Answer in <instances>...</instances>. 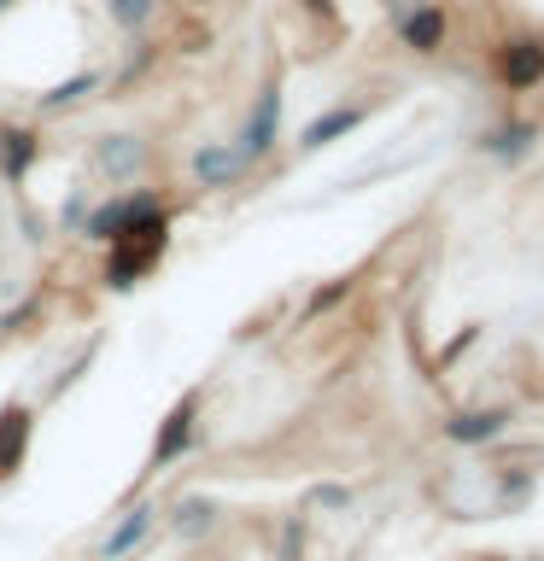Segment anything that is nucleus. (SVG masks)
Wrapping results in <instances>:
<instances>
[{"label": "nucleus", "instance_id": "obj_1", "mask_svg": "<svg viewBox=\"0 0 544 561\" xmlns=\"http://www.w3.org/2000/svg\"><path fill=\"white\" fill-rule=\"evenodd\" d=\"M152 217H165V199H158V187L112 193V199L88 205V217H82V240H94V245H112V240L135 234V228H140V222H152Z\"/></svg>", "mask_w": 544, "mask_h": 561}, {"label": "nucleus", "instance_id": "obj_19", "mask_svg": "<svg viewBox=\"0 0 544 561\" xmlns=\"http://www.w3.org/2000/svg\"><path fill=\"white\" fill-rule=\"evenodd\" d=\"M416 7H433V0H393V18H404V12H416Z\"/></svg>", "mask_w": 544, "mask_h": 561}, {"label": "nucleus", "instance_id": "obj_12", "mask_svg": "<svg viewBox=\"0 0 544 561\" xmlns=\"http://www.w3.org/2000/svg\"><path fill=\"white\" fill-rule=\"evenodd\" d=\"M140 140H129V135H117V140H100V170L112 175V182L123 187V182H135V170H140Z\"/></svg>", "mask_w": 544, "mask_h": 561}, {"label": "nucleus", "instance_id": "obj_9", "mask_svg": "<svg viewBox=\"0 0 544 561\" xmlns=\"http://www.w3.org/2000/svg\"><path fill=\"white\" fill-rule=\"evenodd\" d=\"M398 35H404V47H416V53H439V42H445V12H439V7L404 12L398 18Z\"/></svg>", "mask_w": 544, "mask_h": 561}, {"label": "nucleus", "instance_id": "obj_10", "mask_svg": "<svg viewBox=\"0 0 544 561\" xmlns=\"http://www.w3.org/2000/svg\"><path fill=\"white\" fill-rule=\"evenodd\" d=\"M358 123H363V105H333V112H322L316 123H305V135H298V147H305V152H316V147H328V140L351 135Z\"/></svg>", "mask_w": 544, "mask_h": 561}, {"label": "nucleus", "instance_id": "obj_15", "mask_svg": "<svg viewBox=\"0 0 544 561\" xmlns=\"http://www.w3.org/2000/svg\"><path fill=\"white\" fill-rule=\"evenodd\" d=\"M105 7V18H112L117 30H129V35H140L152 24V12H158V0H100Z\"/></svg>", "mask_w": 544, "mask_h": 561}, {"label": "nucleus", "instance_id": "obj_3", "mask_svg": "<svg viewBox=\"0 0 544 561\" xmlns=\"http://www.w3.org/2000/svg\"><path fill=\"white\" fill-rule=\"evenodd\" d=\"M275 135H281V94H275V88H258L252 112H246L240 135H235V152L246 158V170L263 164V158L275 152Z\"/></svg>", "mask_w": 544, "mask_h": 561}, {"label": "nucleus", "instance_id": "obj_20", "mask_svg": "<svg viewBox=\"0 0 544 561\" xmlns=\"http://www.w3.org/2000/svg\"><path fill=\"white\" fill-rule=\"evenodd\" d=\"M7 7H18V0H0V12H7Z\"/></svg>", "mask_w": 544, "mask_h": 561}, {"label": "nucleus", "instance_id": "obj_18", "mask_svg": "<svg viewBox=\"0 0 544 561\" xmlns=\"http://www.w3.org/2000/svg\"><path fill=\"white\" fill-rule=\"evenodd\" d=\"M82 217H88V199H82V193H70V199L59 205V222H65V228H77V234H82Z\"/></svg>", "mask_w": 544, "mask_h": 561}, {"label": "nucleus", "instance_id": "obj_2", "mask_svg": "<svg viewBox=\"0 0 544 561\" xmlns=\"http://www.w3.org/2000/svg\"><path fill=\"white\" fill-rule=\"evenodd\" d=\"M165 245H170V210L152 217V222H140L135 234L105 245V287H135V280L165 257Z\"/></svg>", "mask_w": 544, "mask_h": 561}, {"label": "nucleus", "instance_id": "obj_16", "mask_svg": "<svg viewBox=\"0 0 544 561\" xmlns=\"http://www.w3.org/2000/svg\"><path fill=\"white\" fill-rule=\"evenodd\" d=\"M526 147H533V129H526V123H509V129L486 135V152H498V158H521Z\"/></svg>", "mask_w": 544, "mask_h": 561}, {"label": "nucleus", "instance_id": "obj_17", "mask_svg": "<svg viewBox=\"0 0 544 561\" xmlns=\"http://www.w3.org/2000/svg\"><path fill=\"white\" fill-rule=\"evenodd\" d=\"M182 515H188V520H175V533H188V538H193L200 526H211V503H188Z\"/></svg>", "mask_w": 544, "mask_h": 561}, {"label": "nucleus", "instance_id": "obj_11", "mask_svg": "<svg viewBox=\"0 0 544 561\" xmlns=\"http://www.w3.org/2000/svg\"><path fill=\"white\" fill-rule=\"evenodd\" d=\"M24 445H30V410L7 403V410H0V473H12L24 462Z\"/></svg>", "mask_w": 544, "mask_h": 561}, {"label": "nucleus", "instance_id": "obj_8", "mask_svg": "<svg viewBox=\"0 0 544 561\" xmlns=\"http://www.w3.org/2000/svg\"><path fill=\"white\" fill-rule=\"evenodd\" d=\"M35 158H42V135L35 129H0V175L7 182H24Z\"/></svg>", "mask_w": 544, "mask_h": 561}, {"label": "nucleus", "instance_id": "obj_14", "mask_svg": "<svg viewBox=\"0 0 544 561\" xmlns=\"http://www.w3.org/2000/svg\"><path fill=\"white\" fill-rule=\"evenodd\" d=\"M503 421H509L503 410H468V415H456L445 433L456 438V445H480V438H498L503 433Z\"/></svg>", "mask_w": 544, "mask_h": 561}, {"label": "nucleus", "instance_id": "obj_4", "mask_svg": "<svg viewBox=\"0 0 544 561\" xmlns=\"http://www.w3.org/2000/svg\"><path fill=\"white\" fill-rule=\"evenodd\" d=\"M193 182L200 187H235L246 175V158L235 152V140H205V147H193Z\"/></svg>", "mask_w": 544, "mask_h": 561}, {"label": "nucleus", "instance_id": "obj_7", "mask_svg": "<svg viewBox=\"0 0 544 561\" xmlns=\"http://www.w3.org/2000/svg\"><path fill=\"white\" fill-rule=\"evenodd\" d=\"M152 526H158V503H135L129 515L117 520V533H112V538L100 543V556H105V561H123V556H129V550H135L140 538L152 533Z\"/></svg>", "mask_w": 544, "mask_h": 561}, {"label": "nucleus", "instance_id": "obj_5", "mask_svg": "<svg viewBox=\"0 0 544 561\" xmlns=\"http://www.w3.org/2000/svg\"><path fill=\"white\" fill-rule=\"evenodd\" d=\"M193 410H200V398H182V403H175V410L165 415V433H158L152 438V468H170L175 462V456H182L188 445H193Z\"/></svg>", "mask_w": 544, "mask_h": 561}, {"label": "nucleus", "instance_id": "obj_13", "mask_svg": "<svg viewBox=\"0 0 544 561\" xmlns=\"http://www.w3.org/2000/svg\"><path fill=\"white\" fill-rule=\"evenodd\" d=\"M105 77H100V70H77V77H65V82H53L47 88V94L42 100H35V105H42V112H70V105H82L88 94H94V88H100Z\"/></svg>", "mask_w": 544, "mask_h": 561}, {"label": "nucleus", "instance_id": "obj_6", "mask_svg": "<svg viewBox=\"0 0 544 561\" xmlns=\"http://www.w3.org/2000/svg\"><path fill=\"white\" fill-rule=\"evenodd\" d=\"M498 77L509 82V88H533V82H544V47L539 42H503V53H498Z\"/></svg>", "mask_w": 544, "mask_h": 561}]
</instances>
